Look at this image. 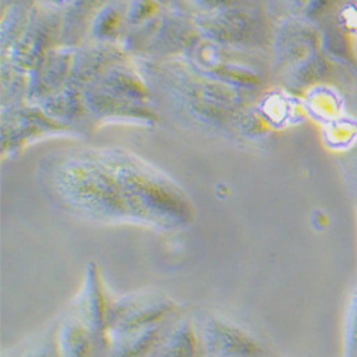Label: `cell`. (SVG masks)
<instances>
[{
    "instance_id": "7a4b0ae2",
    "label": "cell",
    "mask_w": 357,
    "mask_h": 357,
    "mask_svg": "<svg viewBox=\"0 0 357 357\" xmlns=\"http://www.w3.org/2000/svg\"><path fill=\"white\" fill-rule=\"evenodd\" d=\"M46 197L68 215L98 225H132L112 166L102 147H68L38 166Z\"/></svg>"
},
{
    "instance_id": "2e32d148",
    "label": "cell",
    "mask_w": 357,
    "mask_h": 357,
    "mask_svg": "<svg viewBox=\"0 0 357 357\" xmlns=\"http://www.w3.org/2000/svg\"><path fill=\"white\" fill-rule=\"evenodd\" d=\"M128 61V52L116 43L92 42L75 49L70 83L83 89L110 66Z\"/></svg>"
},
{
    "instance_id": "e0dca14e",
    "label": "cell",
    "mask_w": 357,
    "mask_h": 357,
    "mask_svg": "<svg viewBox=\"0 0 357 357\" xmlns=\"http://www.w3.org/2000/svg\"><path fill=\"white\" fill-rule=\"evenodd\" d=\"M149 357H204L195 317L185 313L178 316Z\"/></svg>"
},
{
    "instance_id": "83f0119b",
    "label": "cell",
    "mask_w": 357,
    "mask_h": 357,
    "mask_svg": "<svg viewBox=\"0 0 357 357\" xmlns=\"http://www.w3.org/2000/svg\"><path fill=\"white\" fill-rule=\"evenodd\" d=\"M324 142L332 149H346L357 137V126L346 121V119L337 117L335 121L324 125Z\"/></svg>"
},
{
    "instance_id": "9a60e30c",
    "label": "cell",
    "mask_w": 357,
    "mask_h": 357,
    "mask_svg": "<svg viewBox=\"0 0 357 357\" xmlns=\"http://www.w3.org/2000/svg\"><path fill=\"white\" fill-rule=\"evenodd\" d=\"M56 337L62 357H107L109 335L65 313L56 323Z\"/></svg>"
},
{
    "instance_id": "d6986e66",
    "label": "cell",
    "mask_w": 357,
    "mask_h": 357,
    "mask_svg": "<svg viewBox=\"0 0 357 357\" xmlns=\"http://www.w3.org/2000/svg\"><path fill=\"white\" fill-rule=\"evenodd\" d=\"M174 320L163 326L152 327V329L121 333V335H110L107 357H149V354L153 351V349L162 339L167 327Z\"/></svg>"
},
{
    "instance_id": "d4e9b609",
    "label": "cell",
    "mask_w": 357,
    "mask_h": 357,
    "mask_svg": "<svg viewBox=\"0 0 357 357\" xmlns=\"http://www.w3.org/2000/svg\"><path fill=\"white\" fill-rule=\"evenodd\" d=\"M32 6L33 5H17L2 10V35H0L2 56L6 54L20 38L29 16H31Z\"/></svg>"
},
{
    "instance_id": "1f68e13d",
    "label": "cell",
    "mask_w": 357,
    "mask_h": 357,
    "mask_svg": "<svg viewBox=\"0 0 357 357\" xmlns=\"http://www.w3.org/2000/svg\"><path fill=\"white\" fill-rule=\"evenodd\" d=\"M38 0H2V10L17 5H35Z\"/></svg>"
},
{
    "instance_id": "9c48e42d",
    "label": "cell",
    "mask_w": 357,
    "mask_h": 357,
    "mask_svg": "<svg viewBox=\"0 0 357 357\" xmlns=\"http://www.w3.org/2000/svg\"><path fill=\"white\" fill-rule=\"evenodd\" d=\"M62 29L61 10L43 3H35L20 38L2 59L31 73L42 63L50 50L61 46Z\"/></svg>"
},
{
    "instance_id": "8992f818",
    "label": "cell",
    "mask_w": 357,
    "mask_h": 357,
    "mask_svg": "<svg viewBox=\"0 0 357 357\" xmlns=\"http://www.w3.org/2000/svg\"><path fill=\"white\" fill-rule=\"evenodd\" d=\"M202 40L193 17L159 12L151 20L133 27L122 47L142 59L160 61L186 56Z\"/></svg>"
},
{
    "instance_id": "cb8c5ba5",
    "label": "cell",
    "mask_w": 357,
    "mask_h": 357,
    "mask_svg": "<svg viewBox=\"0 0 357 357\" xmlns=\"http://www.w3.org/2000/svg\"><path fill=\"white\" fill-rule=\"evenodd\" d=\"M29 73L2 59V107L23 103L27 98Z\"/></svg>"
},
{
    "instance_id": "6da1fadb",
    "label": "cell",
    "mask_w": 357,
    "mask_h": 357,
    "mask_svg": "<svg viewBox=\"0 0 357 357\" xmlns=\"http://www.w3.org/2000/svg\"><path fill=\"white\" fill-rule=\"evenodd\" d=\"M139 70L152 93H159L173 112L206 130L239 133L253 109L255 91L212 77L188 57L142 59Z\"/></svg>"
},
{
    "instance_id": "8fae6325",
    "label": "cell",
    "mask_w": 357,
    "mask_h": 357,
    "mask_svg": "<svg viewBox=\"0 0 357 357\" xmlns=\"http://www.w3.org/2000/svg\"><path fill=\"white\" fill-rule=\"evenodd\" d=\"M193 317L204 357H273L255 335L227 317L209 312Z\"/></svg>"
},
{
    "instance_id": "f546056e",
    "label": "cell",
    "mask_w": 357,
    "mask_h": 357,
    "mask_svg": "<svg viewBox=\"0 0 357 357\" xmlns=\"http://www.w3.org/2000/svg\"><path fill=\"white\" fill-rule=\"evenodd\" d=\"M188 2L193 8H196L200 13H206V12H213V10L236 6V3L239 2V0H188Z\"/></svg>"
},
{
    "instance_id": "4dcf8cb0",
    "label": "cell",
    "mask_w": 357,
    "mask_h": 357,
    "mask_svg": "<svg viewBox=\"0 0 357 357\" xmlns=\"http://www.w3.org/2000/svg\"><path fill=\"white\" fill-rule=\"evenodd\" d=\"M36 3H43L46 6H50V8L56 9V10L63 12L72 3V0H38Z\"/></svg>"
},
{
    "instance_id": "ffe728a7",
    "label": "cell",
    "mask_w": 357,
    "mask_h": 357,
    "mask_svg": "<svg viewBox=\"0 0 357 357\" xmlns=\"http://www.w3.org/2000/svg\"><path fill=\"white\" fill-rule=\"evenodd\" d=\"M126 26V0H107L95 13L89 36L93 42L114 43Z\"/></svg>"
},
{
    "instance_id": "4316f807",
    "label": "cell",
    "mask_w": 357,
    "mask_h": 357,
    "mask_svg": "<svg viewBox=\"0 0 357 357\" xmlns=\"http://www.w3.org/2000/svg\"><path fill=\"white\" fill-rule=\"evenodd\" d=\"M3 357H62L56 337V324L39 339L33 340L32 344L22 346L8 356L3 354Z\"/></svg>"
},
{
    "instance_id": "603a6c76",
    "label": "cell",
    "mask_w": 357,
    "mask_h": 357,
    "mask_svg": "<svg viewBox=\"0 0 357 357\" xmlns=\"http://www.w3.org/2000/svg\"><path fill=\"white\" fill-rule=\"evenodd\" d=\"M309 91L310 92L305 103L307 112L317 116L324 125L339 117L342 112V100L336 92H333L335 89L327 86H313Z\"/></svg>"
},
{
    "instance_id": "3957f363",
    "label": "cell",
    "mask_w": 357,
    "mask_h": 357,
    "mask_svg": "<svg viewBox=\"0 0 357 357\" xmlns=\"http://www.w3.org/2000/svg\"><path fill=\"white\" fill-rule=\"evenodd\" d=\"M132 225L178 231L195 222V204L173 178L151 162L122 147H102Z\"/></svg>"
},
{
    "instance_id": "7402d4cb",
    "label": "cell",
    "mask_w": 357,
    "mask_h": 357,
    "mask_svg": "<svg viewBox=\"0 0 357 357\" xmlns=\"http://www.w3.org/2000/svg\"><path fill=\"white\" fill-rule=\"evenodd\" d=\"M267 2L279 20L297 19L316 22L331 12L336 0H267Z\"/></svg>"
},
{
    "instance_id": "d6a6232c",
    "label": "cell",
    "mask_w": 357,
    "mask_h": 357,
    "mask_svg": "<svg viewBox=\"0 0 357 357\" xmlns=\"http://www.w3.org/2000/svg\"><path fill=\"white\" fill-rule=\"evenodd\" d=\"M356 186H357V165H356Z\"/></svg>"
},
{
    "instance_id": "52a82bcc",
    "label": "cell",
    "mask_w": 357,
    "mask_h": 357,
    "mask_svg": "<svg viewBox=\"0 0 357 357\" xmlns=\"http://www.w3.org/2000/svg\"><path fill=\"white\" fill-rule=\"evenodd\" d=\"M182 310V305L158 290L113 296L109 312V336L167 324L183 314Z\"/></svg>"
},
{
    "instance_id": "f1b7e54d",
    "label": "cell",
    "mask_w": 357,
    "mask_h": 357,
    "mask_svg": "<svg viewBox=\"0 0 357 357\" xmlns=\"http://www.w3.org/2000/svg\"><path fill=\"white\" fill-rule=\"evenodd\" d=\"M158 0H126V24L136 27L155 17L160 10Z\"/></svg>"
},
{
    "instance_id": "44dd1931",
    "label": "cell",
    "mask_w": 357,
    "mask_h": 357,
    "mask_svg": "<svg viewBox=\"0 0 357 357\" xmlns=\"http://www.w3.org/2000/svg\"><path fill=\"white\" fill-rule=\"evenodd\" d=\"M294 102L296 100L283 92L267 93L260 99L257 113L267 128H284L299 121L302 116L301 107L294 105Z\"/></svg>"
},
{
    "instance_id": "836d02e7",
    "label": "cell",
    "mask_w": 357,
    "mask_h": 357,
    "mask_svg": "<svg viewBox=\"0 0 357 357\" xmlns=\"http://www.w3.org/2000/svg\"><path fill=\"white\" fill-rule=\"evenodd\" d=\"M105 2H107V0H105Z\"/></svg>"
},
{
    "instance_id": "7c38bea8",
    "label": "cell",
    "mask_w": 357,
    "mask_h": 357,
    "mask_svg": "<svg viewBox=\"0 0 357 357\" xmlns=\"http://www.w3.org/2000/svg\"><path fill=\"white\" fill-rule=\"evenodd\" d=\"M243 49H233L202 40L186 57L200 70L229 84L256 91L263 76L259 69L241 57Z\"/></svg>"
},
{
    "instance_id": "ba28073f",
    "label": "cell",
    "mask_w": 357,
    "mask_h": 357,
    "mask_svg": "<svg viewBox=\"0 0 357 357\" xmlns=\"http://www.w3.org/2000/svg\"><path fill=\"white\" fill-rule=\"evenodd\" d=\"M203 40L233 49H256L267 40L263 19L252 9L230 6L195 17Z\"/></svg>"
},
{
    "instance_id": "484cf974",
    "label": "cell",
    "mask_w": 357,
    "mask_h": 357,
    "mask_svg": "<svg viewBox=\"0 0 357 357\" xmlns=\"http://www.w3.org/2000/svg\"><path fill=\"white\" fill-rule=\"evenodd\" d=\"M343 357H357V283L350 291L344 309Z\"/></svg>"
},
{
    "instance_id": "30bf717a",
    "label": "cell",
    "mask_w": 357,
    "mask_h": 357,
    "mask_svg": "<svg viewBox=\"0 0 357 357\" xmlns=\"http://www.w3.org/2000/svg\"><path fill=\"white\" fill-rule=\"evenodd\" d=\"M0 130L3 158H13L27 146L46 137L76 135L72 129L53 121L39 105L29 102L3 106Z\"/></svg>"
},
{
    "instance_id": "4fadbf2b",
    "label": "cell",
    "mask_w": 357,
    "mask_h": 357,
    "mask_svg": "<svg viewBox=\"0 0 357 357\" xmlns=\"http://www.w3.org/2000/svg\"><path fill=\"white\" fill-rule=\"evenodd\" d=\"M113 294L105 284L98 264L89 263L82 286L66 313L89 324L98 332L109 335V312Z\"/></svg>"
},
{
    "instance_id": "ac0fdd59",
    "label": "cell",
    "mask_w": 357,
    "mask_h": 357,
    "mask_svg": "<svg viewBox=\"0 0 357 357\" xmlns=\"http://www.w3.org/2000/svg\"><path fill=\"white\" fill-rule=\"evenodd\" d=\"M39 106L53 121L76 133H80L79 125H83L86 121H92L84 103L83 91L72 83L63 87L62 91L46 98Z\"/></svg>"
},
{
    "instance_id": "277c9868",
    "label": "cell",
    "mask_w": 357,
    "mask_h": 357,
    "mask_svg": "<svg viewBox=\"0 0 357 357\" xmlns=\"http://www.w3.org/2000/svg\"><path fill=\"white\" fill-rule=\"evenodd\" d=\"M82 91L89 116L95 122L136 126H153L158 122L151 87L128 61L110 66Z\"/></svg>"
},
{
    "instance_id": "5b68a950",
    "label": "cell",
    "mask_w": 357,
    "mask_h": 357,
    "mask_svg": "<svg viewBox=\"0 0 357 357\" xmlns=\"http://www.w3.org/2000/svg\"><path fill=\"white\" fill-rule=\"evenodd\" d=\"M273 68L290 91L313 87L331 73L314 22L283 19L272 35Z\"/></svg>"
},
{
    "instance_id": "5bb4252c",
    "label": "cell",
    "mask_w": 357,
    "mask_h": 357,
    "mask_svg": "<svg viewBox=\"0 0 357 357\" xmlns=\"http://www.w3.org/2000/svg\"><path fill=\"white\" fill-rule=\"evenodd\" d=\"M76 46H57L29 73L26 102L39 105L70 83Z\"/></svg>"
}]
</instances>
